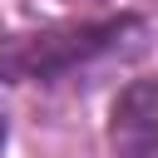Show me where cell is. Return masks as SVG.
Segmentation results:
<instances>
[{
	"instance_id": "cell-1",
	"label": "cell",
	"mask_w": 158,
	"mask_h": 158,
	"mask_svg": "<svg viewBox=\"0 0 158 158\" xmlns=\"http://www.w3.org/2000/svg\"><path fill=\"white\" fill-rule=\"evenodd\" d=\"M109 143L118 158H158V74L133 79L109 109Z\"/></svg>"
},
{
	"instance_id": "cell-2",
	"label": "cell",
	"mask_w": 158,
	"mask_h": 158,
	"mask_svg": "<svg viewBox=\"0 0 158 158\" xmlns=\"http://www.w3.org/2000/svg\"><path fill=\"white\" fill-rule=\"evenodd\" d=\"M109 30H118V25H99V30H79V35H49V40H40V44H30V49H20V54H10L5 59V69L10 74H59L64 64H74V59H84L89 49H99L104 40L99 35H109Z\"/></svg>"
}]
</instances>
